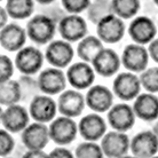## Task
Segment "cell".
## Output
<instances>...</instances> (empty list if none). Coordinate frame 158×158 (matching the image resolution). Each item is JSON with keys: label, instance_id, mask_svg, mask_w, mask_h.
I'll list each match as a JSON object with an SVG mask.
<instances>
[{"label": "cell", "instance_id": "1", "mask_svg": "<svg viewBox=\"0 0 158 158\" xmlns=\"http://www.w3.org/2000/svg\"><path fill=\"white\" fill-rule=\"evenodd\" d=\"M28 38L36 45H47L56 33L57 23L48 15L40 13L31 16L27 23Z\"/></svg>", "mask_w": 158, "mask_h": 158}, {"label": "cell", "instance_id": "2", "mask_svg": "<svg viewBox=\"0 0 158 158\" xmlns=\"http://www.w3.org/2000/svg\"><path fill=\"white\" fill-rule=\"evenodd\" d=\"M79 134L78 124L75 119L67 116L55 117L49 124V136L56 146H68Z\"/></svg>", "mask_w": 158, "mask_h": 158}, {"label": "cell", "instance_id": "3", "mask_svg": "<svg viewBox=\"0 0 158 158\" xmlns=\"http://www.w3.org/2000/svg\"><path fill=\"white\" fill-rule=\"evenodd\" d=\"M140 77L132 71L117 73L112 83V92L122 101H132L141 93Z\"/></svg>", "mask_w": 158, "mask_h": 158}, {"label": "cell", "instance_id": "4", "mask_svg": "<svg viewBox=\"0 0 158 158\" xmlns=\"http://www.w3.org/2000/svg\"><path fill=\"white\" fill-rule=\"evenodd\" d=\"M101 148L104 157L122 158L131 151V139L126 132L112 130L107 132L101 139Z\"/></svg>", "mask_w": 158, "mask_h": 158}, {"label": "cell", "instance_id": "5", "mask_svg": "<svg viewBox=\"0 0 158 158\" xmlns=\"http://www.w3.org/2000/svg\"><path fill=\"white\" fill-rule=\"evenodd\" d=\"M44 60L45 54L41 53L39 48L35 46H24L19 52H16L14 62L16 69L22 75L35 76L43 68Z\"/></svg>", "mask_w": 158, "mask_h": 158}, {"label": "cell", "instance_id": "6", "mask_svg": "<svg viewBox=\"0 0 158 158\" xmlns=\"http://www.w3.org/2000/svg\"><path fill=\"white\" fill-rule=\"evenodd\" d=\"M30 112L19 103L4 107L1 110L0 122L1 127L6 128L10 133H21L30 124Z\"/></svg>", "mask_w": 158, "mask_h": 158}, {"label": "cell", "instance_id": "7", "mask_svg": "<svg viewBox=\"0 0 158 158\" xmlns=\"http://www.w3.org/2000/svg\"><path fill=\"white\" fill-rule=\"evenodd\" d=\"M75 56V49L71 43L64 39L52 40L45 51V60L52 67L60 69L68 68L71 64Z\"/></svg>", "mask_w": 158, "mask_h": 158}, {"label": "cell", "instance_id": "8", "mask_svg": "<svg viewBox=\"0 0 158 158\" xmlns=\"http://www.w3.org/2000/svg\"><path fill=\"white\" fill-rule=\"evenodd\" d=\"M122 64L127 71H132L134 73H141L148 68L149 63V52L144 45L140 44H130L123 49Z\"/></svg>", "mask_w": 158, "mask_h": 158}, {"label": "cell", "instance_id": "9", "mask_svg": "<svg viewBox=\"0 0 158 158\" xmlns=\"http://www.w3.org/2000/svg\"><path fill=\"white\" fill-rule=\"evenodd\" d=\"M125 24L116 14H109L96 24V36L104 44H117L125 36Z\"/></svg>", "mask_w": 158, "mask_h": 158}, {"label": "cell", "instance_id": "10", "mask_svg": "<svg viewBox=\"0 0 158 158\" xmlns=\"http://www.w3.org/2000/svg\"><path fill=\"white\" fill-rule=\"evenodd\" d=\"M57 31L61 38L69 43H77L87 36L86 20L79 14H67L57 23Z\"/></svg>", "mask_w": 158, "mask_h": 158}, {"label": "cell", "instance_id": "11", "mask_svg": "<svg viewBox=\"0 0 158 158\" xmlns=\"http://www.w3.org/2000/svg\"><path fill=\"white\" fill-rule=\"evenodd\" d=\"M65 73H67L68 83L78 91L88 89L91 86H93L96 75L92 63L85 61H79L70 64Z\"/></svg>", "mask_w": 158, "mask_h": 158}, {"label": "cell", "instance_id": "12", "mask_svg": "<svg viewBox=\"0 0 158 158\" xmlns=\"http://www.w3.org/2000/svg\"><path fill=\"white\" fill-rule=\"evenodd\" d=\"M38 81L41 93L48 95H60L67 89L68 78L67 73L62 69L51 67L44 69L38 76Z\"/></svg>", "mask_w": 158, "mask_h": 158}, {"label": "cell", "instance_id": "13", "mask_svg": "<svg viewBox=\"0 0 158 158\" xmlns=\"http://www.w3.org/2000/svg\"><path fill=\"white\" fill-rule=\"evenodd\" d=\"M86 107L85 95L76 88L65 89L59 95L57 109L62 116L77 118L81 116Z\"/></svg>", "mask_w": 158, "mask_h": 158}, {"label": "cell", "instance_id": "14", "mask_svg": "<svg viewBox=\"0 0 158 158\" xmlns=\"http://www.w3.org/2000/svg\"><path fill=\"white\" fill-rule=\"evenodd\" d=\"M29 112L31 119L35 122L51 123L55 118L59 109H57V101L52 98V95L39 94L32 100L29 104Z\"/></svg>", "mask_w": 158, "mask_h": 158}, {"label": "cell", "instance_id": "15", "mask_svg": "<svg viewBox=\"0 0 158 158\" xmlns=\"http://www.w3.org/2000/svg\"><path fill=\"white\" fill-rule=\"evenodd\" d=\"M49 140V126H47L45 123L33 120V123H30L21 132V141L27 148V150L45 149Z\"/></svg>", "mask_w": 158, "mask_h": 158}, {"label": "cell", "instance_id": "16", "mask_svg": "<svg viewBox=\"0 0 158 158\" xmlns=\"http://www.w3.org/2000/svg\"><path fill=\"white\" fill-rule=\"evenodd\" d=\"M127 33L133 43L149 45L156 38L157 27L148 16H135L128 25Z\"/></svg>", "mask_w": 158, "mask_h": 158}, {"label": "cell", "instance_id": "17", "mask_svg": "<svg viewBox=\"0 0 158 158\" xmlns=\"http://www.w3.org/2000/svg\"><path fill=\"white\" fill-rule=\"evenodd\" d=\"M131 154L138 158H150L158 154V136L152 130L139 132L131 139Z\"/></svg>", "mask_w": 158, "mask_h": 158}, {"label": "cell", "instance_id": "18", "mask_svg": "<svg viewBox=\"0 0 158 158\" xmlns=\"http://www.w3.org/2000/svg\"><path fill=\"white\" fill-rule=\"evenodd\" d=\"M107 119L112 130L127 132L134 126L136 116L133 107L128 106L127 103H117L109 109Z\"/></svg>", "mask_w": 158, "mask_h": 158}, {"label": "cell", "instance_id": "19", "mask_svg": "<svg viewBox=\"0 0 158 158\" xmlns=\"http://www.w3.org/2000/svg\"><path fill=\"white\" fill-rule=\"evenodd\" d=\"M80 136L87 141H99L107 133V123L99 112H92L80 118L78 123Z\"/></svg>", "mask_w": 158, "mask_h": 158}, {"label": "cell", "instance_id": "20", "mask_svg": "<svg viewBox=\"0 0 158 158\" xmlns=\"http://www.w3.org/2000/svg\"><path fill=\"white\" fill-rule=\"evenodd\" d=\"M114 92L103 85H93L85 95L86 106L94 112H108L114 106Z\"/></svg>", "mask_w": 158, "mask_h": 158}, {"label": "cell", "instance_id": "21", "mask_svg": "<svg viewBox=\"0 0 158 158\" xmlns=\"http://www.w3.org/2000/svg\"><path fill=\"white\" fill-rule=\"evenodd\" d=\"M95 72L101 77L109 78L118 73L122 65V57L112 48H103L92 62Z\"/></svg>", "mask_w": 158, "mask_h": 158}, {"label": "cell", "instance_id": "22", "mask_svg": "<svg viewBox=\"0 0 158 158\" xmlns=\"http://www.w3.org/2000/svg\"><path fill=\"white\" fill-rule=\"evenodd\" d=\"M27 29L16 23H8L0 30V45L7 52H19L27 43Z\"/></svg>", "mask_w": 158, "mask_h": 158}, {"label": "cell", "instance_id": "23", "mask_svg": "<svg viewBox=\"0 0 158 158\" xmlns=\"http://www.w3.org/2000/svg\"><path fill=\"white\" fill-rule=\"evenodd\" d=\"M133 101L132 107L136 118L143 122H155L158 119V96L155 93H140Z\"/></svg>", "mask_w": 158, "mask_h": 158}, {"label": "cell", "instance_id": "24", "mask_svg": "<svg viewBox=\"0 0 158 158\" xmlns=\"http://www.w3.org/2000/svg\"><path fill=\"white\" fill-rule=\"evenodd\" d=\"M103 41L98 36H88L84 37L81 40L78 41L77 45V55L81 61L92 63L95 56L102 51Z\"/></svg>", "mask_w": 158, "mask_h": 158}, {"label": "cell", "instance_id": "25", "mask_svg": "<svg viewBox=\"0 0 158 158\" xmlns=\"http://www.w3.org/2000/svg\"><path fill=\"white\" fill-rule=\"evenodd\" d=\"M35 0H6L5 8L13 20H27L35 12Z\"/></svg>", "mask_w": 158, "mask_h": 158}, {"label": "cell", "instance_id": "26", "mask_svg": "<svg viewBox=\"0 0 158 158\" xmlns=\"http://www.w3.org/2000/svg\"><path fill=\"white\" fill-rule=\"evenodd\" d=\"M22 94L19 80H6L0 81V104L1 107H8L21 102Z\"/></svg>", "mask_w": 158, "mask_h": 158}, {"label": "cell", "instance_id": "27", "mask_svg": "<svg viewBox=\"0 0 158 158\" xmlns=\"http://www.w3.org/2000/svg\"><path fill=\"white\" fill-rule=\"evenodd\" d=\"M112 12L123 20L134 19L141 8L140 0H111Z\"/></svg>", "mask_w": 158, "mask_h": 158}, {"label": "cell", "instance_id": "28", "mask_svg": "<svg viewBox=\"0 0 158 158\" xmlns=\"http://www.w3.org/2000/svg\"><path fill=\"white\" fill-rule=\"evenodd\" d=\"M112 13L111 0H91V4L86 10V15L87 20L96 25L103 17Z\"/></svg>", "mask_w": 158, "mask_h": 158}, {"label": "cell", "instance_id": "29", "mask_svg": "<svg viewBox=\"0 0 158 158\" xmlns=\"http://www.w3.org/2000/svg\"><path fill=\"white\" fill-rule=\"evenodd\" d=\"M19 83L21 87L22 102H31L37 95L41 94V89L39 86V81L32 75H22L19 78Z\"/></svg>", "mask_w": 158, "mask_h": 158}, {"label": "cell", "instance_id": "30", "mask_svg": "<svg viewBox=\"0 0 158 158\" xmlns=\"http://www.w3.org/2000/svg\"><path fill=\"white\" fill-rule=\"evenodd\" d=\"M75 157L77 158H102L104 157L101 144L96 141H87L79 143L75 150Z\"/></svg>", "mask_w": 158, "mask_h": 158}, {"label": "cell", "instance_id": "31", "mask_svg": "<svg viewBox=\"0 0 158 158\" xmlns=\"http://www.w3.org/2000/svg\"><path fill=\"white\" fill-rule=\"evenodd\" d=\"M142 88L149 93H158V67L147 68L140 73Z\"/></svg>", "mask_w": 158, "mask_h": 158}, {"label": "cell", "instance_id": "32", "mask_svg": "<svg viewBox=\"0 0 158 158\" xmlns=\"http://www.w3.org/2000/svg\"><path fill=\"white\" fill-rule=\"evenodd\" d=\"M13 133L6 128L1 127L0 130V156L7 157L12 154L15 148V140L13 138Z\"/></svg>", "mask_w": 158, "mask_h": 158}, {"label": "cell", "instance_id": "33", "mask_svg": "<svg viewBox=\"0 0 158 158\" xmlns=\"http://www.w3.org/2000/svg\"><path fill=\"white\" fill-rule=\"evenodd\" d=\"M15 62L6 54L0 55V81H6L12 79L15 71Z\"/></svg>", "mask_w": 158, "mask_h": 158}, {"label": "cell", "instance_id": "34", "mask_svg": "<svg viewBox=\"0 0 158 158\" xmlns=\"http://www.w3.org/2000/svg\"><path fill=\"white\" fill-rule=\"evenodd\" d=\"M91 0H61V5L68 14H80L87 10Z\"/></svg>", "mask_w": 158, "mask_h": 158}, {"label": "cell", "instance_id": "35", "mask_svg": "<svg viewBox=\"0 0 158 158\" xmlns=\"http://www.w3.org/2000/svg\"><path fill=\"white\" fill-rule=\"evenodd\" d=\"M75 155L64 146H57L49 152V158H72Z\"/></svg>", "mask_w": 158, "mask_h": 158}, {"label": "cell", "instance_id": "36", "mask_svg": "<svg viewBox=\"0 0 158 158\" xmlns=\"http://www.w3.org/2000/svg\"><path fill=\"white\" fill-rule=\"evenodd\" d=\"M24 158H45L49 157V154L45 152L44 149H30L27 150L23 155Z\"/></svg>", "mask_w": 158, "mask_h": 158}, {"label": "cell", "instance_id": "37", "mask_svg": "<svg viewBox=\"0 0 158 158\" xmlns=\"http://www.w3.org/2000/svg\"><path fill=\"white\" fill-rule=\"evenodd\" d=\"M148 52H149V55L150 59L158 63V38H155L149 45H148Z\"/></svg>", "mask_w": 158, "mask_h": 158}, {"label": "cell", "instance_id": "38", "mask_svg": "<svg viewBox=\"0 0 158 158\" xmlns=\"http://www.w3.org/2000/svg\"><path fill=\"white\" fill-rule=\"evenodd\" d=\"M0 16H1L0 17V27L4 28L5 25L8 24V19L10 17L5 7H0Z\"/></svg>", "mask_w": 158, "mask_h": 158}, {"label": "cell", "instance_id": "39", "mask_svg": "<svg viewBox=\"0 0 158 158\" xmlns=\"http://www.w3.org/2000/svg\"><path fill=\"white\" fill-rule=\"evenodd\" d=\"M36 2H38L39 5L41 6H46V5H49V4H53V2H55L56 0H35Z\"/></svg>", "mask_w": 158, "mask_h": 158}, {"label": "cell", "instance_id": "40", "mask_svg": "<svg viewBox=\"0 0 158 158\" xmlns=\"http://www.w3.org/2000/svg\"><path fill=\"white\" fill-rule=\"evenodd\" d=\"M155 122H156V123H155L154 126H152V132H154L155 134L158 136V119H156Z\"/></svg>", "mask_w": 158, "mask_h": 158}, {"label": "cell", "instance_id": "41", "mask_svg": "<svg viewBox=\"0 0 158 158\" xmlns=\"http://www.w3.org/2000/svg\"><path fill=\"white\" fill-rule=\"evenodd\" d=\"M152 1H154V4L158 7V0H152Z\"/></svg>", "mask_w": 158, "mask_h": 158}, {"label": "cell", "instance_id": "42", "mask_svg": "<svg viewBox=\"0 0 158 158\" xmlns=\"http://www.w3.org/2000/svg\"><path fill=\"white\" fill-rule=\"evenodd\" d=\"M0 1H4V0H0Z\"/></svg>", "mask_w": 158, "mask_h": 158}]
</instances>
